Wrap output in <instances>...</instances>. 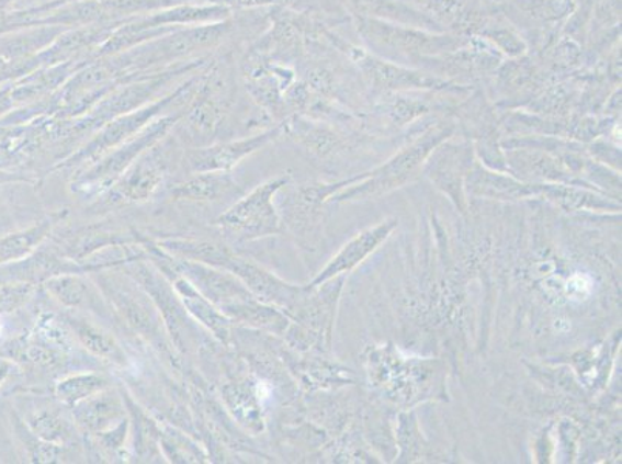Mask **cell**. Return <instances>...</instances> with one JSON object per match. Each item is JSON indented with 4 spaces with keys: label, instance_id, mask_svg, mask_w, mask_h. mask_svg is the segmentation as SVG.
<instances>
[{
    "label": "cell",
    "instance_id": "28",
    "mask_svg": "<svg viewBox=\"0 0 622 464\" xmlns=\"http://www.w3.org/2000/svg\"><path fill=\"white\" fill-rule=\"evenodd\" d=\"M386 233L387 229L380 228L376 229V231L365 234L361 239L354 240L349 248L346 247V250L342 251L337 259H333V262L315 279L312 286L320 285L323 282H326L327 279H330L331 275L338 274L339 271H344L346 268L354 265L358 260L363 259L369 251L373 250V247L386 236Z\"/></svg>",
    "mask_w": 622,
    "mask_h": 464
},
{
    "label": "cell",
    "instance_id": "6",
    "mask_svg": "<svg viewBox=\"0 0 622 464\" xmlns=\"http://www.w3.org/2000/svg\"><path fill=\"white\" fill-rule=\"evenodd\" d=\"M357 25L369 47L391 59L389 63H420L441 53L459 50L462 45L459 37L436 36L426 30L378 19L360 16Z\"/></svg>",
    "mask_w": 622,
    "mask_h": 464
},
{
    "label": "cell",
    "instance_id": "11",
    "mask_svg": "<svg viewBox=\"0 0 622 464\" xmlns=\"http://www.w3.org/2000/svg\"><path fill=\"white\" fill-rule=\"evenodd\" d=\"M226 412L239 428L258 435L265 428L262 396L258 381L251 376L229 375L218 384Z\"/></svg>",
    "mask_w": 622,
    "mask_h": 464
},
{
    "label": "cell",
    "instance_id": "18",
    "mask_svg": "<svg viewBox=\"0 0 622 464\" xmlns=\"http://www.w3.org/2000/svg\"><path fill=\"white\" fill-rule=\"evenodd\" d=\"M233 10L225 3H180L156 13L138 16L143 26H195L216 24L231 18Z\"/></svg>",
    "mask_w": 622,
    "mask_h": 464
},
{
    "label": "cell",
    "instance_id": "19",
    "mask_svg": "<svg viewBox=\"0 0 622 464\" xmlns=\"http://www.w3.org/2000/svg\"><path fill=\"white\" fill-rule=\"evenodd\" d=\"M66 217L67 211H59V213L47 215V217L30 226V228L0 237V267L21 262V260L33 254L41 245L47 241L53 229L61 224Z\"/></svg>",
    "mask_w": 622,
    "mask_h": 464
},
{
    "label": "cell",
    "instance_id": "3",
    "mask_svg": "<svg viewBox=\"0 0 622 464\" xmlns=\"http://www.w3.org/2000/svg\"><path fill=\"white\" fill-rule=\"evenodd\" d=\"M200 78H202V73L191 75V78H188L183 84L172 89L165 97L143 105L137 111L124 113V115L108 121L86 145L79 147L77 152H71L59 161L55 166L56 171H59V169H75V171L84 169L87 166L95 163L97 160L111 152L115 147L122 146L127 139L134 138L158 116L173 111H183L194 100L199 90Z\"/></svg>",
    "mask_w": 622,
    "mask_h": 464
},
{
    "label": "cell",
    "instance_id": "21",
    "mask_svg": "<svg viewBox=\"0 0 622 464\" xmlns=\"http://www.w3.org/2000/svg\"><path fill=\"white\" fill-rule=\"evenodd\" d=\"M24 425L32 430L37 439L59 446H77L79 443V429L73 417L66 415L55 406H33L26 410Z\"/></svg>",
    "mask_w": 622,
    "mask_h": 464
},
{
    "label": "cell",
    "instance_id": "16",
    "mask_svg": "<svg viewBox=\"0 0 622 464\" xmlns=\"http://www.w3.org/2000/svg\"><path fill=\"white\" fill-rule=\"evenodd\" d=\"M64 324L69 327L71 336L82 349L93 354L98 360L111 362L116 367H129L131 361L123 346L116 341L115 336L109 333L103 327L67 309L63 315Z\"/></svg>",
    "mask_w": 622,
    "mask_h": 464
},
{
    "label": "cell",
    "instance_id": "2",
    "mask_svg": "<svg viewBox=\"0 0 622 464\" xmlns=\"http://www.w3.org/2000/svg\"><path fill=\"white\" fill-rule=\"evenodd\" d=\"M231 33V18L216 24L184 26L105 59L120 77L154 73L172 67V64L191 60V56L199 53L214 50Z\"/></svg>",
    "mask_w": 622,
    "mask_h": 464
},
{
    "label": "cell",
    "instance_id": "26",
    "mask_svg": "<svg viewBox=\"0 0 622 464\" xmlns=\"http://www.w3.org/2000/svg\"><path fill=\"white\" fill-rule=\"evenodd\" d=\"M112 383L108 376L98 372H79L64 376L55 386V396L64 406L73 407L90 396L111 388Z\"/></svg>",
    "mask_w": 622,
    "mask_h": 464
},
{
    "label": "cell",
    "instance_id": "14",
    "mask_svg": "<svg viewBox=\"0 0 622 464\" xmlns=\"http://www.w3.org/2000/svg\"><path fill=\"white\" fill-rule=\"evenodd\" d=\"M3 267H5L3 273H7V281L32 282L35 285H43L48 279L59 274L90 273L89 267L84 263L75 262L66 258L58 248L44 247V245L21 262Z\"/></svg>",
    "mask_w": 622,
    "mask_h": 464
},
{
    "label": "cell",
    "instance_id": "12",
    "mask_svg": "<svg viewBox=\"0 0 622 464\" xmlns=\"http://www.w3.org/2000/svg\"><path fill=\"white\" fill-rule=\"evenodd\" d=\"M70 410L79 432L87 439L115 428L129 417L122 392L116 394L112 387L78 403Z\"/></svg>",
    "mask_w": 622,
    "mask_h": 464
},
{
    "label": "cell",
    "instance_id": "10",
    "mask_svg": "<svg viewBox=\"0 0 622 464\" xmlns=\"http://www.w3.org/2000/svg\"><path fill=\"white\" fill-rule=\"evenodd\" d=\"M226 271L239 278L256 299L284 309V313L296 307L297 302L303 299L304 294L307 293V288L286 284L265 268L237 254L233 256Z\"/></svg>",
    "mask_w": 622,
    "mask_h": 464
},
{
    "label": "cell",
    "instance_id": "24",
    "mask_svg": "<svg viewBox=\"0 0 622 464\" xmlns=\"http://www.w3.org/2000/svg\"><path fill=\"white\" fill-rule=\"evenodd\" d=\"M156 241L158 247L163 248L166 252L176 256V258L220 268V270L228 268L234 256V252L228 247L216 244V241L183 239V237H172V239Z\"/></svg>",
    "mask_w": 622,
    "mask_h": 464
},
{
    "label": "cell",
    "instance_id": "22",
    "mask_svg": "<svg viewBox=\"0 0 622 464\" xmlns=\"http://www.w3.org/2000/svg\"><path fill=\"white\" fill-rule=\"evenodd\" d=\"M224 315L234 326L250 328L251 331H260V333L285 335L289 330V316L281 312V308L260 302L256 297L226 308Z\"/></svg>",
    "mask_w": 622,
    "mask_h": 464
},
{
    "label": "cell",
    "instance_id": "17",
    "mask_svg": "<svg viewBox=\"0 0 622 464\" xmlns=\"http://www.w3.org/2000/svg\"><path fill=\"white\" fill-rule=\"evenodd\" d=\"M242 194L233 172L190 173L188 179L173 184L172 199L180 202L210 203Z\"/></svg>",
    "mask_w": 622,
    "mask_h": 464
},
{
    "label": "cell",
    "instance_id": "20",
    "mask_svg": "<svg viewBox=\"0 0 622 464\" xmlns=\"http://www.w3.org/2000/svg\"><path fill=\"white\" fill-rule=\"evenodd\" d=\"M357 14L364 18L378 19L391 24L414 26L426 32H443L437 22L426 16L405 0H349Z\"/></svg>",
    "mask_w": 622,
    "mask_h": 464
},
{
    "label": "cell",
    "instance_id": "13",
    "mask_svg": "<svg viewBox=\"0 0 622 464\" xmlns=\"http://www.w3.org/2000/svg\"><path fill=\"white\" fill-rule=\"evenodd\" d=\"M166 279L171 282L177 296L182 301L191 318L194 319L206 333L213 335V338L216 339L218 344L228 347L229 349V347H231L234 327L231 320L226 318L224 313H222L213 302L206 299L183 275L171 273L166 275Z\"/></svg>",
    "mask_w": 622,
    "mask_h": 464
},
{
    "label": "cell",
    "instance_id": "8",
    "mask_svg": "<svg viewBox=\"0 0 622 464\" xmlns=\"http://www.w3.org/2000/svg\"><path fill=\"white\" fill-rule=\"evenodd\" d=\"M169 135L147 149L126 172L105 192L109 202L143 203L157 194L171 171L173 160Z\"/></svg>",
    "mask_w": 622,
    "mask_h": 464
},
{
    "label": "cell",
    "instance_id": "9",
    "mask_svg": "<svg viewBox=\"0 0 622 464\" xmlns=\"http://www.w3.org/2000/svg\"><path fill=\"white\" fill-rule=\"evenodd\" d=\"M282 132H285V126L279 124L274 129L259 132L250 138L226 139L207 146L188 147L182 154L180 163H183L184 169L190 173L233 172L240 161L281 137Z\"/></svg>",
    "mask_w": 622,
    "mask_h": 464
},
{
    "label": "cell",
    "instance_id": "5",
    "mask_svg": "<svg viewBox=\"0 0 622 464\" xmlns=\"http://www.w3.org/2000/svg\"><path fill=\"white\" fill-rule=\"evenodd\" d=\"M118 270L131 275L152 297L177 352L182 357L199 353L200 347L205 342V336H203L205 333L202 327L191 318L166 275L149 259L127 263Z\"/></svg>",
    "mask_w": 622,
    "mask_h": 464
},
{
    "label": "cell",
    "instance_id": "29",
    "mask_svg": "<svg viewBox=\"0 0 622 464\" xmlns=\"http://www.w3.org/2000/svg\"><path fill=\"white\" fill-rule=\"evenodd\" d=\"M19 437L22 443L25 444L26 451L32 462L35 463H61L64 455H66L67 448L59 446V444L47 443V441L37 439L35 433L32 432L24 421L21 422L18 429Z\"/></svg>",
    "mask_w": 622,
    "mask_h": 464
},
{
    "label": "cell",
    "instance_id": "1",
    "mask_svg": "<svg viewBox=\"0 0 622 464\" xmlns=\"http://www.w3.org/2000/svg\"><path fill=\"white\" fill-rule=\"evenodd\" d=\"M89 275L108 301L113 316L122 320L132 333L150 344L172 369L180 372L182 354L172 346L152 297L118 268L93 271Z\"/></svg>",
    "mask_w": 622,
    "mask_h": 464
},
{
    "label": "cell",
    "instance_id": "27",
    "mask_svg": "<svg viewBox=\"0 0 622 464\" xmlns=\"http://www.w3.org/2000/svg\"><path fill=\"white\" fill-rule=\"evenodd\" d=\"M161 454L171 463L210 462L205 451L186 435L169 425H160Z\"/></svg>",
    "mask_w": 622,
    "mask_h": 464
},
{
    "label": "cell",
    "instance_id": "31",
    "mask_svg": "<svg viewBox=\"0 0 622 464\" xmlns=\"http://www.w3.org/2000/svg\"><path fill=\"white\" fill-rule=\"evenodd\" d=\"M218 3H225L229 9H260V7L274 5L276 0H216Z\"/></svg>",
    "mask_w": 622,
    "mask_h": 464
},
{
    "label": "cell",
    "instance_id": "25",
    "mask_svg": "<svg viewBox=\"0 0 622 464\" xmlns=\"http://www.w3.org/2000/svg\"><path fill=\"white\" fill-rule=\"evenodd\" d=\"M122 395L131 426L134 428L135 459L138 462H157L156 459H165L160 449V422L152 420L127 392L122 391Z\"/></svg>",
    "mask_w": 622,
    "mask_h": 464
},
{
    "label": "cell",
    "instance_id": "15",
    "mask_svg": "<svg viewBox=\"0 0 622 464\" xmlns=\"http://www.w3.org/2000/svg\"><path fill=\"white\" fill-rule=\"evenodd\" d=\"M87 274H59L48 279L43 286L53 301L58 302L63 308L92 309L98 315L104 316L109 309L108 301L104 299L100 288Z\"/></svg>",
    "mask_w": 622,
    "mask_h": 464
},
{
    "label": "cell",
    "instance_id": "23",
    "mask_svg": "<svg viewBox=\"0 0 622 464\" xmlns=\"http://www.w3.org/2000/svg\"><path fill=\"white\" fill-rule=\"evenodd\" d=\"M361 66L371 78L376 87H386V89H412V87H421V89H443L448 87V82L441 81L439 78L429 77V75L420 73L403 69L402 66H395L389 60L371 58L364 56L360 59Z\"/></svg>",
    "mask_w": 622,
    "mask_h": 464
},
{
    "label": "cell",
    "instance_id": "32",
    "mask_svg": "<svg viewBox=\"0 0 622 464\" xmlns=\"http://www.w3.org/2000/svg\"><path fill=\"white\" fill-rule=\"evenodd\" d=\"M11 370H13V364L10 361L2 360L0 358V386H2L3 381L9 378Z\"/></svg>",
    "mask_w": 622,
    "mask_h": 464
},
{
    "label": "cell",
    "instance_id": "4",
    "mask_svg": "<svg viewBox=\"0 0 622 464\" xmlns=\"http://www.w3.org/2000/svg\"><path fill=\"white\" fill-rule=\"evenodd\" d=\"M186 111V109H184ZM184 111L176 113H166L158 116L149 126L135 135L134 138L127 139L122 146L115 147L97 160L95 163L79 169L77 176L71 179V191L81 197H97V195L105 194L111 190L120 177L131 168L135 161L150 149L158 142H161L166 135L171 134L173 127L177 126L182 118Z\"/></svg>",
    "mask_w": 622,
    "mask_h": 464
},
{
    "label": "cell",
    "instance_id": "30",
    "mask_svg": "<svg viewBox=\"0 0 622 464\" xmlns=\"http://www.w3.org/2000/svg\"><path fill=\"white\" fill-rule=\"evenodd\" d=\"M37 292V285L24 281H7L0 284V316L10 315L25 307Z\"/></svg>",
    "mask_w": 622,
    "mask_h": 464
},
{
    "label": "cell",
    "instance_id": "7",
    "mask_svg": "<svg viewBox=\"0 0 622 464\" xmlns=\"http://www.w3.org/2000/svg\"><path fill=\"white\" fill-rule=\"evenodd\" d=\"M286 177H279L260 184L250 194L237 200L229 206L216 224L237 240L250 241L262 237L276 236L282 231L281 215L274 206V197L282 186H285Z\"/></svg>",
    "mask_w": 622,
    "mask_h": 464
}]
</instances>
